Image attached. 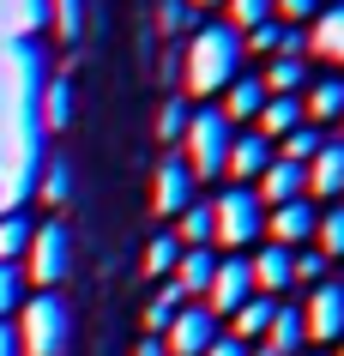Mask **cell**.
<instances>
[{"label": "cell", "instance_id": "cell-1", "mask_svg": "<svg viewBox=\"0 0 344 356\" xmlns=\"http://www.w3.org/2000/svg\"><path fill=\"white\" fill-rule=\"evenodd\" d=\"M242 37L229 31L224 19L199 24L188 37V55H181V85H188V97H199V103H211V97H224V85L236 73H242Z\"/></svg>", "mask_w": 344, "mask_h": 356}, {"label": "cell", "instance_id": "cell-2", "mask_svg": "<svg viewBox=\"0 0 344 356\" xmlns=\"http://www.w3.org/2000/svg\"><path fill=\"white\" fill-rule=\"evenodd\" d=\"M236 133H242V127H229L218 103H193V109H188V127H181V163H188L193 181H224Z\"/></svg>", "mask_w": 344, "mask_h": 356}, {"label": "cell", "instance_id": "cell-3", "mask_svg": "<svg viewBox=\"0 0 344 356\" xmlns=\"http://www.w3.org/2000/svg\"><path fill=\"white\" fill-rule=\"evenodd\" d=\"M19 356H67L73 344V308L55 296V290H37L31 302H19Z\"/></svg>", "mask_w": 344, "mask_h": 356}, {"label": "cell", "instance_id": "cell-4", "mask_svg": "<svg viewBox=\"0 0 344 356\" xmlns=\"http://www.w3.org/2000/svg\"><path fill=\"white\" fill-rule=\"evenodd\" d=\"M211 242L224 254H254L266 242V206L254 200V188H224L211 200Z\"/></svg>", "mask_w": 344, "mask_h": 356}, {"label": "cell", "instance_id": "cell-5", "mask_svg": "<svg viewBox=\"0 0 344 356\" xmlns=\"http://www.w3.org/2000/svg\"><path fill=\"white\" fill-rule=\"evenodd\" d=\"M73 266V236L67 224H31V242H24V278L37 290H55Z\"/></svg>", "mask_w": 344, "mask_h": 356}, {"label": "cell", "instance_id": "cell-6", "mask_svg": "<svg viewBox=\"0 0 344 356\" xmlns=\"http://www.w3.org/2000/svg\"><path fill=\"white\" fill-rule=\"evenodd\" d=\"M218 338H224V326H218V314H211L206 302H181L170 332L157 338V344H163V356H206Z\"/></svg>", "mask_w": 344, "mask_h": 356}, {"label": "cell", "instance_id": "cell-7", "mask_svg": "<svg viewBox=\"0 0 344 356\" xmlns=\"http://www.w3.org/2000/svg\"><path fill=\"white\" fill-rule=\"evenodd\" d=\"M296 308H302L308 344H338L344 338V278H320Z\"/></svg>", "mask_w": 344, "mask_h": 356}, {"label": "cell", "instance_id": "cell-8", "mask_svg": "<svg viewBox=\"0 0 344 356\" xmlns=\"http://www.w3.org/2000/svg\"><path fill=\"white\" fill-rule=\"evenodd\" d=\"M248 296H254L248 254H218V266H211V284H206V308H211L218 320H229Z\"/></svg>", "mask_w": 344, "mask_h": 356}, {"label": "cell", "instance_id": "cell-9", "mask_svg": "<svg viewBox=\"0 0 344 356\" xmlns=\"http://www.w3.org/2000/svg\"><path fill=\"white\" fill-rule=\"evenodd\" d=\"M308 200L314 206H338L344 200V133H326V145L308 157Z\"/></svg>", "mask_w": 344, "mask_h": 356}, {"label": "cell", "instance_id": "cell-10", "mask_svg": "<svg viewBox=\"0 0 344 356\" xmlns=\"http://www.w3.org/2000/svg\"><path fill=\"white\" fill-rule=\"evenodd\" d=\"M314 224H320V206L314 200H290V206L266 211V242L272 248H314Z\"/></svg>", "mask_w": 344, "mask_h": 356}, {"label": "cell", "instance_id": "cell-11", "mask_svg": "<svg viewBox=\"0 0 344 356\" xmlns=\"http://www.w3.org/2000/svg\"><path fill=\"white\" fill-rule=\"evenodd\" d=\"M188 206H193V175H188V163H181V157H163L157 175H151V211H157V218H181Z\"/></svg>", "mask_w": 344, "mask_h": 356}, {"label": "cell", "instance_id": "cell-12", "mask_svg": "<svg viewBox=\"0 0 344 356\" xmlns=\"http://www.w3.org/2000/svg\"><path fill=\"white\" fill-rule=\"evenodd\" d=\"M272 157H278V151H272V139H260L254 127H242V133H236V145H229V169H224L229 188H254V181L266 175Z\"/></svg>", "mask_w": 344, "mask_h": 356}, {"label": "cell", "instance_id": "cell-13", "mask_svg": "<svg viewBox=\"0 0 344 356\" xmlns=\"http://www.w3.org/2000/svg\"><path fill=\"white\" fill-rule=\"evenodd\" d=\"M254 200H260L266 211L290 206V200H308V175H302V163H284V157H272L266 175L254 181Z\"/></svg>", "mask_w": 344, "mask_h": 356}, {"label": "cell", "instance_id": "cell-14", "mask_svg": "<svg viewBox=\"0 0 344 356\" xmlns=\"http://www.w3.org/2000/svg\"><path fill=\"white\" fill-rule=\"evenodd\" d=\"M248 278H254V296H284V290H296L290 284V248H272V242H260L248 254Z\"/></svg>", "mask_w": 344, "mask_h": 356}, {"label": "cell", "instance_id": "cell-15", "mask_svg": "<svg viewBox=\"0 0 344 356\" xmlns=\"http://www.w3.org/2000/svg\"><path fill=\"white\" fill-rule=\"evenodd\" d=\"M218 109H224L229 127H254L260 109H266V85H260V73H236L224 85V103H218Z\"/></svg>", "mask_w": 344, "mask_h": 356}, {"label": "cell", "instance_id": "cell-16", "mask_svg": "<svg viewBox=\"0 0 344 356\" xmlns=\"http://www.w3.org/2000/svg\"><path fill=\"white\" fill-rule=\"evenodd\" d=\"M211 266H218V254H211V248H181V260H175V272H170V290H175L181 302H206Z\"/></svg>", "mask_w": 344, "mask_h": 356}, {"label": "cell", "instance_id": "cell-17", "mask_svg": "<svg viewBox=\"0 0 344 356\" xmlns=\"http://www.w3.org/2000/svg\"><path fill=\"white\" fill-rule=\"evenodd\" d=\"M308 55L326 60V67H344V0L314 13V24H308Z\"/></svg>", "mask_w": 344, "mask_h": 356}, {"label": "cell", "instance_id": "cell-18", "mask_svg": "<svg viewBox=\"0 0 344 356\" xmlns=\"http://www.w3.org/2000/svg\"><path fill=\"white\" fill-rule=\"evenodd\" d=\"M272 356H308V326H302V308L296 302H278V314H272L266 338H260Z\"/></svg>", "mask_w": 344, "mask_h": 356}, {"label": "cell", "instance_id": "cell-19", "mask_svg": "<svg viewBox=\"0 0 344 356\" xmlns=\"http://www.w3.org/2000/svg\"><path fill=\"white\" fill-rule=\"evenodd\" d=\"M302 115L314 121V127H332V121H344V73L308 79V91H302Z\"/></svg>", "mask_w": 344, "mask_h": 356}, {"label": "cell", "instance_id": "cell-20", "mask_svg": "<svg viewBox=\"0 0 344 356\" xmlns=\"http://www.w3.org/2000/svg\"><path fill=\"white\" fill-rule=\"evenodd\" d=\"M302 121H308V115H302V97H266V109H260V121H254V133L272 139V151H278V139L296 133Z\"/></svg>", "mask_w": 344, "mask_h": 356}, {"label": "cell", "instance_id": "cell-21", "mask_svg": "<svg viewBox=\"0 0 344 356\" xmlns=\"http://www.w3.org/2000/svg\"><path fill=\"white\" fill-rule=\"evenodd\" d=\"M272 314H278V302H272V296H248L236 314H229V338H236V344H260L266 326H272Z\"/></svg>", "mask_w": 344, "mask_h": 356}, {"label": "cell", "instance_id": "cell-22", "mask_svg": "<svg viewBox=\"0 0 344 356\" xmlns=\"http://www.w3.org/2000/svg\"><path fill=\"white\" fill-rule=\"evenodd\" d=\"M260 85H266V97H302L308 91V60H266V73H260Z\"/></svg>", "mask_w": 344, "mask_h": 356}, {"label": "cell", "instance_id": "cell-23", "mask_svg": "<svg viewBox=\"0 0 344 356\" xmlns=\"http://www.w3.org/2000/svg\"><path fill=\"white\" fill-rule=\"evenodd\" d=\"M181 248H211V200H193L181 218H175V229H170Z\"/></svg>", "mask_w": 344, "mask_h": 356}, {"label": "cell", "instance_id": "cell-24", "mask_svg": "<svg viewBox=\"0 0 344 356\" xmlns=\"http://www.w3.org/2000/svg\"><path fill=\"white\" fill-rule=\"evenodd\" d=\"M314 254L344 260V200H338V206H320V224H314Z\"/></svg>", "mask_w": 344, "mask_h": 356}, {"label": "cell", "instance_id": "cell-25", "mask_svg": "<svg viewBox=\"0 0 344 356\" xmlns=\"http://www.w3.org/2000/svg\"><path fill=\"white\" fill-rule=\"evenodd\" d=\"M320 145H326V127L302 121L296 133H284V139H278V157H284V163H302V169H308V157H314Z\"/></svg>", "mask_w": 344, "mask_h": 356}, {"label": "cell", "instance_id": "cell-26", "mask_svg": "<svg viewBox=\"0 0 344 356\" xmlns=\"http://www.w3.org/2000/svg\"><path fill=\"white\" fill-rule=\"evenodd\" d=\"M224 13H229V31L236 37H248V31H260V24H272V0H224Z\"/></svg>", "mask_w": 344, "mask_h": 356}, {"label": "cell", "instance_id": "cell-27", "mask_svg": "<svg viewBox=\"0 0 344 356\" xmlns=\"http://www.w3.org/2000/svg\"><path fill=\"white\" fill-rule=\"evenodd\" d=\"M326 272H332V260H326V254H314V248H296V254H290V284L314 290V284H320Z\"/></svg>", "mask_w": 344, "mask_h": 356}, {"label": "cell", "instance_id": "cell-28", "mask_svg": "<svg viewBox=\"0 0 344 356\" xmlns=\"http://www.w3.org/2000/svg\"><path fill=\"white\" fill-rule=\"evenodd\" d=\"M175 260H181V242H175L170 229H163V236H157V242L145 248V278H170V272H175Z\"/></svg>", "mask_w": 344, "mask_h": 356}, {"label": "cell", "instance_id": "cell-29", "mask_svg": "<svg viewBox=\"0 0 344 356\" xmlns=\"http://www.w3.org/2000/svg\"><path fill=\"white\" fill-rule=\"evenodd\" d=\"M175 308H181V296H175L170 284H163V296H151V308H145V338H163V332H170Z\"/></svg>", "mask_w": 344, "mask_h": 356}, {"label": "cell", "instance_id": "cell-30", "mask_svg": "<svg viewBox=\"0 0 344 356\" xmlns=\"http://www.w3.org/2000/svg\"><path fill=\"white\" fill-rule=\"evenodd\" d=\"M314 13H320V0H272V19L290 24V31H308Z\"/></svg>", "mask_w": 344, "mask_h": 356}, {"label": "cell", "instance_id": "cell-31", "mask_svg": "<svg viewBox=\"0 0 344 356\" xmlns=\"http://www.w3.org/2000/svg\"><path fill=\"white\" fill-rule=\"evenodd\" d=\"M24 242H31V224H24V218H0V266L19 260Z\"/></svg>", "mask_w": 344, "mask_h": 356}, {"label": "cell", "instance_id": "cell-32", "mask_svg": "<svg viewBox=\"0 0 344 356\" xmlns=\"http://www.w3.org/2000/svg\"><path fill=\"white\" fill-rule=\"evenodd\" d=\"M49 13H55V31H60V37H79V24H85V0H49Z\"/></svg>", "mask_w": 344, "mask_h": 356}, {"label": "cell", "instance_id": "cell-33", "mask_svg": "<svg viewBox=\"0 0 344 356\" xmlns=\"http://www.w3.org/2000/svg\"><path fill=\"white\" fill-rule=\"evenodd\" d=\"M49 127H67V121H73V91H67V79H55V85H49Z\"/></svg>", "mask_w": 344, "mask_h": 356}, {"label": "cell", "instance_id": "cell-34", "mask_svg": "<svg viewBox=\"0 0 344 356\" xmlns=\"http://www.w3.org/2000/svg\"><path fill=\"white\" fill-rule=\"evenodd\" d=\"M19 266H0V326H6V320L19 314Z\"/></svg>", "mask_w": 344, "mask_h": 356}, {"label": "cell", "instance_id": "cell-35", "mask_svg": "<svg viewBox=\"0 0 344 356\" xmlns=\"http://www.w3.org/2000/svg\"><path fill=\"white\" fill-rule=\"evenodd\" d=\"M181 127H188V109H181V103H163V115H157V139H163V145H181Z\"/></svg>", "mask_w": 344, "mask_h": 356}, {"label": "cell", "instance_id": "cell-36", "mask_svg": "<svg viewBox=\"0 0 344 356\" xmlns=\"http://www.w3.org/2000/svg\"><path fill=\"white\" fill-rule=\"evenodd\" d=\"M67 193H73V169H67V163H49V175H42V200L60 206Z\"/></svg>", "mask_w": 344, "mask_h": 356}, {"label": "cell", "instance_id": "cell-37", "mask_svg": "<svg viewBox=\"0 0 344 356\" xmlns=\"http://www.w3.org/2000/svg\"><path fill=\"white\" fill-rule=\"evenodd\" d=\"M181 19H188V0H163V31H181Z\"/></svg>", "mask_w": 344, "mask_h": 356}, {"label": "cell", "instance_id": "cell-38", "mask_svg": "<svg viewBox=\"0 0 344 356\" xmlns=\"http://www.w3.org/2000/svg\"><path fill=\"white\" fill-rule=\"evenodd\" d=\"M206 356H248V344H236V338H229V332H224V338H218V344H211V350H206Z\"/></svg>", "mask_w": 344, "mask_h": 356}, {"label": "cell", "instance_id": "cell-39", "mask_svg": "<svg viewBox=\"0 0 344 356\" xmlns=\"http://www.w3.org/2000/svg\"><path fill=\"white\" fill-rule=\"evenodd\" d=\"M0 356H19V338H13V326H0Z\"/></svg>", "mask_w": 344, "mask_h": 356}, {"label": "cell", "instance_id": "cell-40", "mask_svg": "<svg viewBox=\"0 0 344 356\" xmlns=\"http://www.w3.org/2000/svg\"><path fill=\"white\" fill-rule=\"evenodd\" d=\"M133 356H163V344H157V338H145V344H139Z\"/></svg>", "mask_w": 344, "mask_h": 356}, {"label": "cell", "instance_id": "cell-41", "mask_svg": "<svg viewBox=\"0 0 344 356\" xmlns=\"http://www.w3.org/2000/svg\"><path fill=\"white\" fill-rule=\"evenodd\" d=\"M188 6H199V13H211V6H224V0H188Z\"/></svg>", "mask_w": 344, "mask_h": 356}, {"label": "cell", "instance_id": "cell-42", "mask_svg": "<svg viewBox=\"0 0 344 356\" xmlns=\"http://www.w3.org/2000/svg\"><path fill=\"white\" fill-rule=\"evenodd\" d=\"M332 356H344V338H338V344H332Z\"/></svg>", "mask_w": 344, "mask_h": 356}, {"label": "cell", "instance_id": "cell-43", "mask_svg": "<svg viewBox=\"0 0 344 356\" xmlns=\"http://www.w3.org/2000/svg\"><path fill=\"white\" fill-rule=\"evenodd\" d=\"M338 127H344V121H338Z\"/></svg>", "mask_w": 344, "mask_h": 356}]
</instances>
